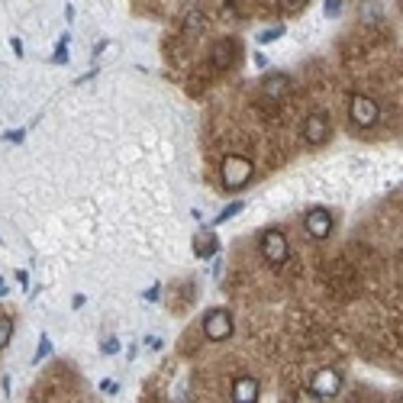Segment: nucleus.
<instances>
[{"label": "nucleus", "instance_id": "nucleus-1", "mask_svg": "<svg viewBox=\"0 0 403 403\" xmlns=\"http://www.w3.org/2000/svg\"><path fill=\"white\" fill-rule=\"evenodd\" d=\"M252 171H255L252 161L245 155H226L223 165H220V184L226 191H239V187H245L252 181Z\"/></svg>", "mask_w": 403, "mask_h": 403}, {"label": "nucleus", "instance_id": "nucleus-2", "mask_svg": "<svg viewBox=\"0 0 403 403\" xmlns=\"http://www.w3.org/2000/svg\"><path fill=\"white\" fill-rule=\"evenodd\" d=\"M258 249H262L268 265H275V268L287 265V258H290V242H287V235L281 233V229H268V233H262Z\"/></svg>", "mask_w": 403, "mask_h": 403}, {"label": "nucleus", "instance_id": "nucleus-3", "mask_svg": "<svg viewBox=\"0 0 403 403\" xmlns=\"http://www.w3.org/2000/svg\"><path fill=\"white\" fill-rule=\"evenodd\" d=\"M349 117L358 129H371L381 119V106L378 100H371L368 94H352L349 97Z\"/></svg>", "mask_w": 403, "mask_h": 403}, {"label": "nucleus", "instance_id": "nucleus-4", "mask_svg": "<svg viewBox=\"0 0 403 403\" xmlns=\"http://www.w3.org/2000/svg\"><path fill=\"white\" fill-rule=\"evenodd\" d=\"M233 329H235L233 313L223 310V307L210 310V313L203 316V336H207L210 342H226L229 336H233Z\"/></svg>", "mask_w": 403, "mask_h": 403}, {"label": "nucleus", "instance_id": "nucleus-5", "mask_svg": "<svg viewBox=\"0 0 403 403\" xmlns=\"http://www.w3.org/2000/svg\"><path fill=\"white\" fill-rule=\"evenodd\" d=\"M332 226H336V220H332V213L323 210V207H313V210H307V216H303V229H307V235L316 239V242H323V239L332 235Z\"/></svg>", "mask_w": 403, "mask_h": 403}, {"label": "nucleus", "instance_id": "nucleus-6", "mask_svg": "<svg viewBox=\"0 0 403 403\" xmlns=\"http://www.w3.org/2000/svg\"><path fill=\"white\" fill-rule=\"evenodd\" d=\"M303 139L310 146H323L329 139V113L326 110H313L307 119H303Z\"/></svg>", "mask_w": 403, "mask_h": 403}, {"label": "nucleus", "instance_id": "nucleus-7", "mask_svg": "<svg viewBox=\"0 0 403 403\" xmlns=\"http://www.w3.org/2000/svg\"><path fill=\"white\" fill-rule=\"evenodd\" d=\"M235 62H239V45H235L233 36L216 39V45H213V65H216L220 71H226V68H233Z\"/></svg>", "mask_w": 403, "mask_h": 403}, {"label": "nucleus", "instance_id": "nucleus-8", "mask_svg": "<svg viewBox=\"0 0 403 403\" xmlns=\"http://www.w3.org/2000/svg\"><path fill=\"white\" fill-rule=\"evenodd\" d=\"M290 91H294V81H290V75H284V71L265 75V81H262V94H265L268 100H284Z\"/></svg>", "mask_w": 403, "mask_h": 403}, {"label": "nucleus", "instance_id": "nucleus-9", "mask_svg": "<svg viewBox=\"0 0 403 403\" xmlns=\"http://www.w3.org/2000/svg\"><path fill=\"white\" fill-rule=\"evenodd\" d=\"M342 387V378L336 371H316L313 374V381H310V391L316 393L319 400H326V397H336Z\"/></svg>", "mask_w": 403, "mask_h": 403}, {"label": "nucleus", "instance_id": "nucleus-10", "mask_svg": "<svg viewBox=\"0 0 403 403\" xmlns=\"http://www.w3.org/2000/svg\"><path fill=\"white\" fill-rule=\"evenodd\" d=\"M262 393V384L255 378H235L233 381V400L235 403H255Z\"/></svg>", "mask_w": 403, "mask_h": 403}, {"label": "nucleus", "instance_id": "nucleus-11", "mask_svg": "<svg viewBox=\"0 0 403 403\" xmlns=\"http://www.w3.org/2000/svg\"><path fill=\"white\" fill-rule=\"evenodd\" d=\"M220 252V239L213 233H200L197 235V242H194V255L197 258H210V255Z\"/></svg>", "mask_w": 403, "mask_h": 403}, {"label": "nucleus", "instance_id": "nucleus-12", "mask_svg": "<svg viewBox=\"0 0 403 403\" xmlns=\"http://www.w3.org/2000/svg\"><path fill=\"white\" fill-rule=\"evenodd\" d=\"M242 210H245V203H242V200H233L229 207H223V210H220V216L213 220V226H223V223H229V220H233L235 213H242Z\"/></svg>", "mask_w": 403, "mask_h": 403}, {"label": "nucleus", "instance_id": "nucleus-13", "mask_svg": "<svg viewBox=\"0 0 403 403\" xmlns=\"http://www.w3.org/2000/svg\"><path fill=\"white\" fill-rule=\"evenodd\" d=\"M284 36V26H271V30H262L258 32V45H271Z\"/></svg>", "mask_w": 403, "mask_h": 403}, {"label": "nucleus", "instance_id": "nucleus-14", "mask_svg": "<svg viewBox=\"0 0 403 403\" xmlns=\"http://www.w3.org/2000/svg\"><path fill=\"white\" fill-rule=\"evenodd\" d=\"M13 339V319L10 316H0V349H7Z\"/></svg>", "mask_w": 403, "mask_h": 403}, {"label": "nucleus", "instance_id": "nucleus-15", "mask_svg": "<svg viewBox=\"0 0 403 403\" xmlns=\"http://www.w3.org/2000/svg\"><path fill=\"white\" fill-rule=\"evenodd\" d=\"M65 45H68V32L62 36V45H58V49H55V55H52L55 65H65V62H68V49H65Z\"/></svg>", "mask_w": 403, "mask_h": 403}, {"label": "nucleus", "instance_id": "nucleus-16", "mask_svg": "<svg viewBox=\"0 0 403 403\" xmlns=\"http://www.w3.org/2000/svg\"><path fill=\"white\" fill-rule=\"evenodd\" d=\"M307 7V0H281V10L284 13H300Z\"/></svg>", "mask_w": 403, "mask_h": 403}, {"label": "nucleus", "instance_id": "nucleus-17", "mask_svg": "<svg viewBox=\"0 0 403 403\" xmlns=\"http://www.w3.org/2000/svg\"><path fill=\"white\" fill-rule=\"evenodd\" d=\"M49 352H52V339H49V336H43V339H39V352H36V361H43Z\"/></svg>", "mask_w": 403, "mask_h": 403}, {"label": "nucleus", "instance_id": "nucleus-18", "mask_svg": "<svg viewBox=\"0 0 403 403\" xmlns=\"http://www.w3.org/2000/svg\"><path fill=\"white\" fill-rule=\"evenodd\" d=\"M342 3H345V0H326V16H339Z\"/></svg>", "mask_w": 403, "mask_h": 403}, {"label": "nucleus", "instance_id": "nucleus-19", "mask_svg": "<svg viewBox=\"0 0 403 403\" xmlns=\"http://www.w3.org/2000/svg\"><path fill=\"white\" fill-rule=\"evenodd\" d=\"M100 349H104V355H117V352H119V342L117 339H106Z\"/></svg>", "mask_w": 403, "mask_h": 403}, {"label": "nucleus", "instance_id": "nucleus-20", "mask_svg": "<svg viewBox=\"0 0 403 403\" xmlns=\"http://www.w3.org/2000/svg\"><path fill=\"white\" fill-rule=\"evenodd\" d=\"M23 136H26L23 129H13V133H7L3 139H7V142H13V146H20V142H23Z\"/></svg>", "mask_w": 403, "mask_h": 403}, {"label": "nucleus", "instance_id": "nucleus-21", "mask_svg": "<svg viewBox=\"0 0 403 403\" xmlns=\"http://www.w3.org/2000/svg\"><path fill=\"white\" fill-rule=\"evenodd\" d=\"M100 391H104V393H117V391H119V384L106 378V381H100Z\"/></svg>", "mask_w": 403, "mask_h": 403}, {"label": "nucleus", "instance_id": "nucleus-22", "mask_svg": "<svg viewBox=\"0 0 403 403\" xmlns=\"http://www.w3.org/2000/svg\"><path fill=\"white\" fill-rule=\"evenodd\" d=\"M10 45H13V52H16V55H23V43L16 39V36H10Z\"/></svg>", "mask_w": 403, "mask_h": 403}, {"label": "nucleus", "instance_id": "nucleus-23", "mask_svg": "<svg viewBox=\"0 0 403 403\" xmlns=\"http://www.w3.org/2000/svg\"><path fill=\"white\" fill-rule=\"evenodd\" d=\"M3 294H7V287H3V277H0V297H3Z\"/></svg>", "mask_w": 403, "mask_h": 403}]
</instances>
